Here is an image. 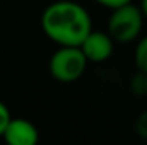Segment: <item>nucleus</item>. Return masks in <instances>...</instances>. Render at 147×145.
<instances>
[{"mask_svg":"<svg viewBox=\"0 0 147 145\" xmlns=\"http://www.w3.org/2000/svg\"><path fill=\"white\" fill-rule=\"evenodd\" d=\"M41 29L58 46H80L92 31L89 12L74 0H57L41 14Z\"/></svg>","mask_w":147,"mask_h":145,"instance_id":"nucleus-1","label":"nucleus"},{"mask_svg":"<svg viewBox=\"0 0 147 145\" xmlns=\"http://www.w3.org/2000/svg\"><path fill=\"white\" fill-rule=\"evenodd\" d=\"M87 58L80 46H60L48 62L50 75L62 84L77 82L87 68Z\"/></svg>","mask_w":147,"mask_h":145,"instance_id":"nucleus-2","label":"nucleus"},{"mask_svg":"<svg viewBox=\"0 0 147 145\" xmlns=\"http://www.w3.org/2000/svg\"><path fill=\"white\" fill-rule=\"evenodd\" d=\"M144 24V14L140 7H135L132 2L121 7L111 9L108 21V33L118 43H130L137 39Z\"/></svg>","mask_w":147,"mask_h":145,"instance_id":"nucleus-3","label":"nucleus"},{"mask_svg":"<svg viewBox=\"0 0 147 145\" xmlns=\"http://www.w3.org/2000/svg\"><path fill=\"white\" fill-rule=\"evenodd\" d=\"M113 44H115V39L110 36V33L91 31L80 43V50L86 55L87 62L101 63V62H106L113 55Z\"/></svg>","mask_w":147,"mask_h":145,"instance_id":"nucleus-4","label":"nucleus"},{"mask_svg":"<svg viewBox=\"0 0 147 145\" xmlns=\"http://www.w3.org/2000/svg\"><path fill=\"white\" fill-rule=\"evenodd\" d=\"M2 138L9 145H34L39 140V132L26 118H10Z\"/></svg>","mask_w":147,"mask_h":145,"instance_id":"nucleus-5","label":"nucleus"},{"mask_svg":"<svg viewBox=\"0 0 147 145\" xmlns=\"http://www.w3.org/2000/svg\"><path fill=\"white\" fill-rule=\"evenodd\" d=\"M130 91L134 96H139V97L147 96V72L137 68V72L130 79Z\"/></svg>","mask_w":147,"mask_h":145,"instance_id":"nucleus-6","label":"nucleus"},{"mask_svg":"<svg viewBox=\"0 0 147 145\" xmlns=\"http://www.w3.org/2000/svg\"><path fill=\"white\" fill-rule=\"evenodd\" d=\"M134 58H135L137 68L147 72V36H144L140 41H139V44H137V48H135Z\"/></svg>","mask_w":147,"mask_h":145,"instance_id":"nucleus-7","label":"nucleus"},{"mask_svg":"<svg viewBox=\"0 0 147 145\" xmlns=\"http://www.w3.org/2000/svg\"><path fill=\"white\" fill-rule=\"evenodd\" d=\"M135 133H137L140 138L147 140V109L142 111V113L137 116V119H135Z\"/></svg>","mask_w":147,"mask_h":145,"instance_id":"nucleus-8","label":"nucleus"},{"mask_svg":"<svg viewBox=\"0 0 147 145\" xmlns=\"http://www.w3.org/2000/svg\"><path fill=\"white\" fill-rule=\"evenodd\" d=\"M10 111L9 108L0 101V138H2V135H3V132H5V128H7V125H9V121H10Z\"/></svg>","mask_w":147,"mask_h":145,"instance_id":"nucleus-9","label":"nucleus"},{"mask_svg":"<svg viewBox=\"0 0 147 145\" xmlns=\"http://www.w3.org/2000/svg\"><path fill=\"white\" fill-rule=\"evenodd\" d=\"M94 2L103 5V7H108V9H116V7H121L125 3H130L132 0H94Z\"/></svg>","mask_w":147,"mask_h":145,"instance_id":"nucleus-10","label":"nucleus"},{"mask_svg":"<svg viewBox=\"0 0 147 145\" xmlns=\"http://www.w3.org/2000/svg\"><path fill=\"white\" fill-rule=\"evenodd\" d=\"M140 10H142L144 17H147V0H140Z\"/></svg>","mask_w":147,"mask_h":145,"instance_id":"nucleus-11","label":"nucleus"}]
</instances>
